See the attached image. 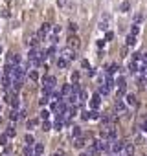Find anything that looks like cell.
Returning a JSON list of instances; mask_svg holds the SVG:
<instances>
[{
  "label": "cell",
  "instance_id": "cell-1",
  "mask_svg": "<svg viewBox=\"0 0 147 156\" xmlns=\"http://www.w3.org/2000/svg\"><path fill=\"white\" fill-rule=\"evenodd\" d=\"M43 57H44V55H43V51H40L39 48H31L29 53H28V61L31 62V64H35V66H39L40 62H43V61H40Z\"/></svg>",
  "mask_w": 147,
  "mask_h": 156
},
{
  "label": "cell",
  "instance_id": "cell-2",
  "mask_svg": "<svg viewBox=\"0 0 147 156\" xmlns=\"http://www.w3.org/2000/svg\"><path fill=\"white\" fill-rule=\"evenodd\" d=\"M59 57L66 59V61H72L74 57H76V50H72L70 46H66V48H62V50H61V55H59Z\"/></svg>",
  "mask_w": 147,
  "mask_h": 156
},
{
  "label": "cell",
  "instance_id": "cell-3",
  "mask_svg": "<svg viewBox=\"0 0 147 156\" xmlns=\"http://www.w3.org/2000/svg\"><path fill=\"white\" fill-rule=\"evenodd\" d=\"M99 105H101V94L98 92V94H94L92 99H90V110H98Z\"/></svg>",
  "mask_w": 147,
  "mask_h": 156
},
{
  "label": "cell",
  "instance_id": "cell-4",
  "mask_svg": "<svg viewBox=\"0 0 147 156\" xmlns=\"http://www.w3.org/2000/svg\"><path fill=\"white\" fill-rule=\"evenodd\" d=\"M68 46L72 48V50H79L81 48V40H79V37H76V35H70L68 37Z\"/></svg>",
  "mask_w": 147,
  "mask_h": 156
},
{
  "label": "cell",
  "instance_id": "cell-5",
  "mask_svg": "<svg viewBox=\"0 0 147 156\" xmlns=\"http://www.w3.org/2000/svg\"><path fill=\"white\" fill-rule=\"evenodd\" d=\"M50 31H51V26H50L48 22H44L43 26H40V29H39V37H40V39H46V37L50 35Z\"/></svg>",
  "mask_w": 147,
  "mask_h": 156
},
{
  "label": "cell",
  "instance_id": "cell-6",
  "mask_svg": "<svg viewBox=\"0 0 147 156\" xmlns=\"http://www.w3.org/2000/svg\"><path fill=\"white\" fill-rule=\"evenodd\" d=\"M99 152H101V140L92 141V145H90V154L96 156V154H99Z\"/></svg>",
  "mask_w": 147,
  "mask_h": 156
},
{
  "label": "cell",
  "instance_id": "cell-7",
  "mask_svg": "<svg viewBox=\"0 0 147 156\" xmlns=\"http://www.w3.org/2000/svg\"><path fill=\"white\" fill-rule=\"evenodd\" d=\"M114 110H116V112L120 114V116H123V114L127 112V108H125V103L118 99V101H116V105H114Z\"/></svg>",
  "mask_w": 147,
  "mask_h": 156
},
{
  "label": "cell",
  "instance_id": "cell-8",
  "mask_svg": "<svg viewBox=\"0 0 147 156\" xmlns=\"http://www.w3.org/2000/svg\"><path fill=\"white\" fill-rule=\"evenodd\" d=\"M105 70H107L105 74H109V75H114L116 72H120V66L116 64V62H110V64H107V68H105Z\"/></svg>",
  "mask_w": 147,
  "mask_h": 156
},
{
  "label": "cell",
  "instance_id": "cell-9",
  "mask_svg": "<svg viewBox=\"0 0 147 156\" xmlns=\"http://www.w3.org/2000/svg\"><path fill=\"white\" fill-rule=\"evenodd\" d=\"M127 105L132 108H138V97L132 96V94H127Z\"/></svg>",
  "mask_w": 147,
  "mask_h": 156
},
{
  "label": "cell",
  "instance_id": "cell-10",
  "mask_svg": "<svg viewBox=\"0 0 147 156\" xmlns=\"http://www.w3.org/2000/svg\"><path fill=\"white\" fill-rule=\"evenodd\" d=\"M72 90H74L72 85H65V86L61 88V96H62V97H70V96H72Z\"/></svg>",
  "mask_w": 147,
  "mask_h": 156
},
{
  "label": "cell",
  "instance_id": "cell-11",
  "mask_svg": "<svg viewBox=\"0 0 147 156\" xmlns=\"http://www.w3.org/2000/svg\"><path fill=\"white\" fill-rule=\"evenodd\" d=\"M116 86H118V90H125V86H127V81H125V77H118L116 79Z\"/></svg>",
  "mask_w": 147,
  "mask_h": 156
},
{
  "label": "cell",
  "instance_id": "cell-12",
  "mask_svg": "<svg viewBox=\"0 0 147 156\" xmlns=\"http://www.w3.org/2000/svg\"><path fill=\"white\" fill-rule=\"evenodd\" d=\"M68 64H70V61H66V59H62V57H59V59H57V68H61V70H65V68H68Z\"/></svg>",
  "mask_w": 147,
  "mask_h": 156
},
{
  "label": "cell",
  "instance_id": "cell-13",
  "mask_svg": "<svg viewBox=\"0 0 147 156\" xmlns=\"http://www.w3.org/2000/svg\"><path fill=\"white\" fill-rule=\"evenodd\" d=\"M107 28H109V17H103L99 20V29L101 31H107Z\"/></svg>",
  "mask_w": 147,
  "mask_h": 156
},
{
  "label": "cell",
  "instance_id": "cell-14",
  "mask_svg": "<svg viewBox=\"0 0 147 156\" xmlns=\"http://www.w3.org/2000/svg\"><path fill=\"white\" fill-rule=\"evenodd\" d=\"M43 151H44V145H43V143H37L35 147H33V154H35V156H40V154H43Z\"/></svg>",
  "mask_w": 147,
  "mask_h": 156
},
{
  "label": "cell",
  "instance_id": "cell-15",
  "mask_svg": "<svg viewBox=\"0 0 147 156\" xmlns=\"http://www.w3.org/2000/svg\"><path fill=\"white\" fill-rule=\"evenodd\" d=\"M81 119H85V121L92 119V110H83L81 112Z\"/></svg>",
  "mask_w": 147,
  "mask_h": 156
},
{
  "label": "cell",
  "instance_id": "cell-16",
  "mask_svg": "<svg viewBox=\"0 0 147 156\" xmlns=\"http://www.w3.org/2000/svg\"><path fill=\"white\" fill-rule=\"evenodd\" d=\"M62 125H65V123H62L61 116H57V119H55V123H54V129H55V130H61V129H62Z\"/></svg>",
  "mask_w": 147,
  "mask_h": 156
},
{
  "label": "cell",
  "instance_id": "cell-17",
  "mask_svg": "<svg viewBox=\"0 0 147 156\" xmlns=\"http://www.w3.org/2000/svg\"><path fill=\"white\" fill-rule=\"evenodd\" d=\"M68 31H70V35H76V31H77V24H76V22H70V24H68Z\"/></svg>",
  "mask_w": 147,
  "mask_h": 156
},
{
  "label": "cell",
  "instance_id": "cell-18",
  "mask_svg": "<svg viewBox=\"0 0 147 156\" xmlns=\"http://www.w3.org/2000/svg\"><path fill=\"white\" fill-rule=\"evenodd\" d=\"M74 145H76V147H77V149H81V147H83V145H85V140H83V138L79 136V138H76V140H74Z\"/></svg>",
  "mask_w": 147,
  "mask_h": 156
},
{
  "label": "cell",
  "instance_id": "cell-19",
  "mask_svg": "<svg viewBox=\"0 0 147 156\" xmlns=\"http://www.w3.org/2000/svg\"><path fill=\"white\" fill-rule=\"evenodd\" d=\"M81 136V129L79 127H74V130H72V138H79Z\"/></svg>",
  "mask_w": 147,
  "mask_h": 156
},
{
  "label": "cell",
  "instance_id": "cell-20",
  "mask_svg": "<svg viewBox=\"0 0 147 156\" xmlns=\"http://www.w3.org/2000/svg\"><path fill=\"white\" fill-rule=\"evenodd\" d=\"M134 42H136V35H129L127 37V46H132Z\"/></svg>",
  "mask_w": 147,
  "mask_h": 156
},
{
  "label": "cell",
  "instance_id": "cell-21",
  "mask_svg": "<svg viewBox=\"0 0 147 156\" xmlns=\"http://www.w3.org/2000/svg\"><path fill=\"white\" fill-rule=\"evenodd\" d=\"M29 79L37 81V79H39V72H37V70H31V72H29Z\"/></svg>",
  "mask_w": 147,
  "mask_h": 156
},
{
  "label": "cell",
  "instance_id": "cell-22",
  "mask_svg": "<svg viewBox=\"0 0 147 156\" xmlns=\"http://www.w3.org/2000/svg\"><path fill=\"white\" fill-rule=\"evenodd\" d=\"M72 83H74V85H77V83H79V74H77V72H74V74H72Z\"/></svg>",
  "mask_w": 147,
  "mask_h": 156
},
{
  "label": "cell",
  "instance_id": "cell-23",
  "mask_svg": "<svg viewBox=\"0 0 147 156\" xmlns=\"http://www.w3.org/2000/svg\"><path fill=\"white\" fill-rule=\"evenodd\" d=\"M138 33H140V26H138V24H134L132 29H131V35H138Z\"/></svg>",
  "mask_w": 147,
  "mask_h": 156
},
{
  "label": "cell",
  "instance_id": "cell-24",
  "mask_svg": "<svg viewBox=\"0 0 147 156\" xmlns=\"http://www.w3.org/2000/svg\"><path fill=\"white\" fill-rule=\"evenodd\" d=\"M43 129H44V130H50V129H51V125H50L48 119H43Z\"/></svg>",
  "mask_w": 147,
  "mask_h": 156
},
{
  "label": "cell",
  "instance_id": "cell-25",
  "mask_svg": "<svg viewBox=\"0 0 147 156\" xmlns=\"http://www.w3.org/2000/svg\"><path fill=\"white\" fill-rule=\"evenodd\" d=\"M142 20H143V17H142V13H136V15H134V22H136V24H140V22H142Z\"/></svg>",
  "mask_w": 147,
  "mask_h": 156
},
{
  "label": "cell",
  "instance_id": "cell-26",
  "mask_svg": "<svg viewBox=\"0 0 147 156\" xmlns=\"http://www.w3.org/2000/svg\"><path fill=\"white\" fill-rule=\"evenodd\" d=\"M129 7H131V4H129V2H123V4L120 6V9H121V11H129Z\"/></svg>",
  "mask_w": 147,
  "mask_h": 156
},
{
  "label": "cell",
  "instance_id": "cell-27",
  "mask_svg": "<svg viewBox=\"0 0 147 156\" xmlns=\"http://www.w3.org/2000/svg\"><path fill=\"white\" fill-rule=\"evenodd\" d=\"M114 39V33L112 31H107V35H105V42H107V40H112Z\"/></svg>",
  "mask_w": 147,
  "mask_h": 156
},
{
  "label": "cell",
  "instance_id": "cell-28",
  "mask_svg": "<svg viewBox=\"0 0 147 156\" xmlns=\"http://www.w3.org/2000/svg\"><path fill=\"white\" fill-rule=\"evenodd\" d=\"M46 55H48V57H54V55H55V46H51V48L48 50V53H46Z\"/></svg>",
  "mask_w": 147,
  "mask_h": 156
},
{
  "label": "cell",
  "instance_id": "cell-29",
  "mask_svg": "<svg viewBox=\"0 0 147 156\" xmlns=\"http://www.w3.org/2000/svg\"><path fill=\"white\" fill-rule=\"evenodd\" d=\"M40 118H43V119H48V118H50V112H48V110H43V112H40Z\"/></svg>",
  "mask_w": 147,
  "mask_h": 156
},
{
  "label": "cell",
  "instance_id": "cell-30",
  "mask_svg": "<svg viewBox=\"0 0 147 156\" xmlns=\"http://www.w3.org/2000/svg\"><path fill=\"white\" fill-rule=\"evenodd\" d=\"M26 141L31 145V143H33V136H31V134H28V136H26Z\"/></svg>",
  "mask_w": 147,
  "mask_h": 156
},
{
  "label": "cell",
  "instance_id": "cell-31",
  "mask_svg": "<svg viewBox=\"0 0 147 156\" xmlns=\"http://www.w3.org/2000/svg\"><path fill=\"white\" fill-rule=\"evenodd\" d=\"M35 125H37V121L35 119H31V121H28V127L31 129V127H35Z\"/></svg>",
  "mask_w": 147,
  "mask_h": 156
},
{
  "label": "cell",
  "instance_id": "cell-32",
  "mask_svg": "<svg viewBox=\"0 0 147 156\" xmlns=\"http://www.w3.org/2000/svg\"><path fill=\"white\" fill-rule=\"evenodd\" d=\"M65 4H66V0H57V6H59V7H62Z\"/></svg>",
  "mask_w": 147,
  "mask_h": 156
},
{
  "label": "cell",
  "instance_id": "cell-33",
  "mask_svg": "<svg viewBox=\"0 0 147 156\" xmlns=\"http://www.w3.org/2000/svg\"><path fill=\"white\" fill-rule=\"evenodd\" d=\"M6 141H7V136H0V143H2V145H4Z\"/></svg>",
  "mask_w": 147,
  "mask_h": 156
},
{
  "label": "cell",
  "instance_id": "cell-34",
  "mask_svg": "<svg viewBox=\"0 0 147 156\" xmlns=\"http://www.w3.org/2000/svg\"><path fill=\"white\" fill-rule=\"evenodd\" d=\"M54 156H62V154H61V152H55V154H54Z\"/></svg>",
  "mask_w": 147,
  "mask_h": 156
},
{
  "label": "cell",
  "instance_id": "cell-35",
  "mask_svg": "<svg viewBox=\"0 0 147 156\" xmlns=\"http://www.w3.org/2000/svg\"><path fill=\"white\" fill-rule=\"evenodd\" d=\"M81 156H88V152H83V154H81Z\"/></svg>",
  "mask_w": 147,
  "mask_h": 156
},
{
  "label": "cell",
  "instance_id": "cell-36",
  "mask_svg": "<svg viewBox=\"0 0 147 156\" xmlns=\"http://www.w3.org/2000/svg\"><path fill=\"white\" fill-rule=\"evenodd\" d=\"M4 2H7V4H9V2H11V0H4Z\"/></svg>",
  "mask_w": 147,
  "mask_h": 156
},
{
  "label": "cell",
  "instance_id": "cell-37",
  "mask_svg": "<svg viewBox=\"0 0 147 156\" xmlns=\"http://www.w3.org/2000/svg\"><path fill=\"white\" fill-rule=\"evenodd\" d=\"M114 156H116V154H114Z\"/></svg>",
  "mask_w": 147,
  "mask_h": 156
}]
</instances>
